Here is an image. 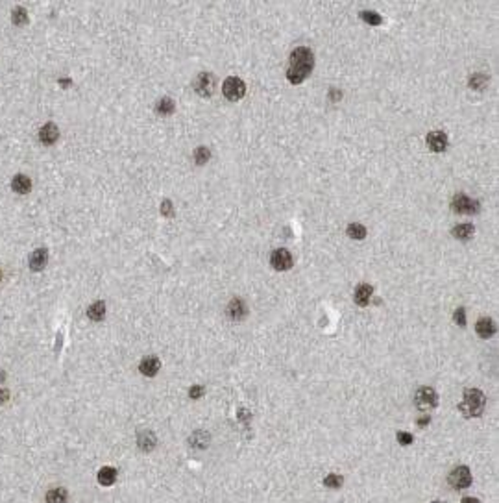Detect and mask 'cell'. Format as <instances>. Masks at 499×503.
<instances>
[{
	"mask_svg": "<svg viewBox=\"0 0 499 503\" xmlns=\"http://www.w3.org/2000/svg\"><path fill=\"white\" fill-rule=\"evenodd\" d=\"M159 368H161V361H159V357H156V355L144 357V359L141 361V365H139L141 374H143V376H148V378L156 376V374L159 372Z\"/></svg>",
	"mask_w": 499,
	"mask_h": 503,
	"instance_id": "30bf717a",
	"label": "cell"
},
{
	"mask_svg": "<svg viewBox=\"0 0 499 503\" xmlns=\"http://www.w3.org/2000/svg\"><path fill=\"white\" fill-rule=\"evenodd\" d=\"M4 378H6V374H4V372H0V381H2V379H4Z\"/></svg>",
	"mask_w": 499,
	"mask_h": 503,
	"instance_id": "74e56055",
	"label": "cell"
},
{
	"mask_svg": "<svg viewBox=\"0 0 499 503\" xmlns=\"http://www.w3.org/2000/svg\"><path fill=\"white\" fill-rule=\"evenodd\" d=\"M312 67H314V54H312V50L307 48V46H298V48L292 50L291 59H289L287 80L294 85L301 84L312 72Z\"/></svg>",
	"mask_w": 499,
	"mask_h": 503,
	"instance_id": "6da1fadb",
	"label": "cell"
},
{
	"mask_svg": "<svg viewBox=\"0 0 499 503\" xmlns=\"http://www.w3.org/2000/svg\"><path fill=\"white\" fill-rule=\"evenodd\" d=\"M451 233H453L455 239H459V241H468V239H472L473 233H475V228H473V224H459V226H455L451 229Z\"/></svg>",
	"mask_w": 499,
	"mask_h": 503,
	"instance_id": "d6986e66",
	"label": "cell"
},
{
	"mask_svg": "<svg viewBox=\"0 0 499 503\" xmlns=\"http://www.w3.org/2000/svg\"><path fill=\"white\" fill-rule=\"evenodd\" d=\"M372 294H374V289H372V285H368V283H361V285L357 287L353 300H355L357 305L364 307V305H368L370 300H372Z\"/></svg>",
	"mask_w": 499,
	"mask_h": 503,
	"instance_id": "7c38bea8",
	"label": "cell"
},
{
	"mask_svg": "<svg viewBox=\"0 0 499 503\" xmlns=\"http://www.w3.org/2000/svg\"><path fill=\"white\" fill-rule=\"evenodd\" d=\"M329 98L333 100V102H338L340 98H342V93H340V89H337V87H333L329 91Z\"/></svg>",
	"mask_w": 499,
	"mask_h": 503,
	"instance_id": "836d02e7",
	"label": "cell"
},
{
	"mask_svg": "<svg viewBox=\"0 0 499 503\" xmlns=\"http://www.w3.org/2000/svg\"><path fill=\"white\" fill-rule=\"evenodd\" d=\"M447 481H449V485L457 490L470 487V485H472V474H470V468H468V466H459V468H455V470L449 474Z\"/></svg>",
	"mask_w": 499,
	"mask_h": 503,
	"instance_id": "8992f818",
	"label": "cell"
},
{
	"mask_svg": "<svg viewBox=\"0 0 499 503\" xmlns=\"http://www.w3.org/2000/svg\"><path fill=\"white\" fill-rule=\"evenodd\" d=\"M7 398H9V392H7L6 389H2V391H0V403H6Z\"/></svg>",
	"mask_w": 499,
	"mask_h": 503,
	"instance_id": "e575fe53",
	"label": "cell"
},
{
	"mask_svg": "<svg viewBox=\"0 0 499 503\" xmlns=\"http://www.w3.org/2000/svg\"><path fill=\"white\" fill-rule=\"evenodd\" d=\"M0 280H2V272H0Z\"/></svg>",
	"mask_w": 499,
	"mask_h": 503,
	"instance_id": "f35d334b",
	"label": "cell"
},
{
	"mask_svg": "<svg viewBox=\"0 0 499 503\" xmlns=\"http://www.w3.org/2000/svg\"><path fill=\"white\" fill-rule=\"evenodd\" d=\"M69 492L63 487H54L46 492V503H67Z\"/></svg>",
	"mask_w": 499,
	"mask_h": 503,
	"instance_id": "ac0fdd59",
	"label": "cell"
},
{
	"mask_svg": "<svg viewBox=\"0 0 499 503\" xmlns=\"http://www.w3.org/2000/svg\"><path fill=\"white\" fill-rule=\"evenodd\" d=\"M427 144L433 152H444L447 148V135L444 131H429Z\"/></svg>",
	"mask_w": 499,
	"mask_h": 503,
	"instance_id": "8fae6325",
	"label": "cell"
},
{
	"mask_svg": "<svg viewBox=\"0 0 499 503\" xmlns=\"http://www.w3.org/2000/svg\"><path fill=\"white\" fill-rule=\"evenodd\" d=\"M414 402L420 411H431L438 403V396H436L434 389H431V387H421L420 391L416 392Z\"/></svg>",
	"mask_w": 499,
	"mask_h": 503,
	"instance_id": "5b68a950",
	"label": "cell"
},
{
	"mask_svg": "<svg viewBox=\"0 0 499 503\" xmlns=\"http://www.w3.org/2000/svg\"><path fill=\"white\" fill-rule=\"evenodd\" d=\"M46 261H48V252L46 248H37L30 257V268L32 270H43L46 267Z\"/></svg>",
	"mask_w": 499,
	"mask_h": 503,
	"instance_id": "2e32d148",
	"label": "cell"
},
{
	"mask_svg": "<svg viewBox=\"0 0 499 503\" xmlns=\"http://www.w3.org/2000/svg\"><path fill=\"white\" fill-rule=\"evenodd\" d=\"M174 102L170 100V98H161V100H157L156 104V111L159 115H170V113H174Z\"/></svg>",
	"mask_w": 499,
	"mask_h": 503,
	"instance_id": "d4e9b609",
	"label": "cell"
},
{
	"mask_svg": "<svg viewBox=\"0 0 499 503\" xmlns=\"http://www.w3.org/2000/svg\"><path fill=\"white\" fill-rule=\"evenodd\" d=\"M87 316L95 322L104 320V316H105V303L104 302H95L91 307L87 309Z\"/></svg>",
	"mask_w": 499,
	"mask_h": 503,
	"instance_id": "7402d4cb",
	"label": "cell"
},
{
	"mask_svg": "<svg viewBox=\"0 0 499 503\" xmlns=\"http://www.w3.org/2000/svg\"><path fill=\"white\" fill-rule=\"evenodd\" d=\"M11 187H13L15 193L26 195L28 191L32 189V182H30V178H26L24 174H17V176L13 178V182H11Z\"/></svg>",
	"mask_w": 499,
	"mask_h": 503,
	"instance_id": "ffe728a7",
	"label": "cell"
},
{
	"mask_svg": "<svg viewBox=\"0 0 499 503\" xmlns=\"http://www.w3.org/2000/svg\"><path fill=\"white\" fill-rule=\"evenodd\" d=\"M246 314H248V307H246V303H244V300L233 298V300L229 302V305H227V316H229L231 320H242Z\"/></svg>",
	"mask_w": 499,
	"mask_h": 503,
	"instance_id": "9c48e42d",
	"label": "cell"
},
{
	"mask_svg": "<svg viewBox=\"0 0 499 503\" xmlns=\"http://www.w3.org/2000/svg\"><path fill=\"white\" fill-rule=\"evenodd\" d=\"M270 265H272L276 270H289L292 267V255L289 250L285 248H278L274 250L272 255H270Z\"/></svg>",
	"mask_w": 499,
	"mask_h": 503,
	"instance_id": "ba28073f",
	"label": "cell"
},
{
	"mask_svg": "<svg viewBox=\"0 0 499 503\" xmlns=\"http://www.w3.org/2000/svg\"><path fill=\"white\" fill-rule=\"evenodd\" d=\"M11 19H13L15 24H24V22L28 20L26 9H24V7H15V9H13V17H11Z\"/></svg>",
	"mask_w": 499,
	"mask_h": 503,
	"instance_id": "f1b7e54d",
	"label": "cell"
},
{
	"mask_svg": "<svg viewBox=\"0 0 499 503\" xmlns=\"http://www.w3.org/2000/svg\"><path fill=\"white\" fill-rule=\"evenodd\" d=\"M222 93H224V97H226L227 100L237 102V100H240V98L246 95V85H244V82L240 78H237V76H229V78L224 82V85H222Z\"/></svg>",
	"mask_w": 499,
	"mask_h": 503,
	"instance_id": "277c9868",
	"label": "cell"
},
{
	"mask_svg": "<svg viewBox=\"0 0 499 503\" xmlns=\"http://www.w3.org/2000/svg\"><path fill=\"white\" fill-rule=\"evenodd\" d=\"M433 503H440V502H433Z\"/></svg>",
	"mask_w": 499,
	"mask_h": 503,
	"instance_id": "ab89813d",
	"label": "cell"
},
{
	"mask_svg": "<svg viewBox=\"0 0 499 503\" xmlns=\"http://www.w3.org/2000/svg\"><path fill=\"white\" fill-rule=\"evenodd\" d=\"M425 424H429V414L425 416V418H421L420 420V425H425Z\"/></svg>",
	"mask_w": 499,
	"mask_h": 503,
	"instance_id": "8d00e7d4",
	"label": "cell"
},
{
	"mask_svg": "<svg viewBox=\"0 0 499 503\" xmlns=\"http://www.w3.org/2000/svg\"><path fill=\"white\" fill-rule=\"evenodd\" d=\"M161 213L165 216H172V215H174V209H172V202H170V200H163V202H161Z\"/></svg>",
	"mask_w": 499,
	"mask_h": 503,
	"instance_id": "1f68e13d",
	"label": "cell"
},
{
	"mask_svg": "<svg viewBox=\"0 0 499 503\" xmlns=\"http://www.w3.org/2000/svg\"><path fill=\"white\" fill-rule=\"evenodd\" d=\"M488 82H490V78L486 76L485 72H475V74H472V76H470V80H468V85H470V89H475V91H483L486 85H488Z\"/></svg>",
	"mask_w": 499,
	"mask_h": 503,
	"instance_id": "44dd1931",
	"label": "cell"
},
{
	"mask_svg": "<svg viewBox=\"0 0 499 503\" xmlns=\"http://www.w3.org/2000/svg\"><path fill=\"white\" fill-rule=\"evenodd\" d=\"M325 487H329V489H340L344 483L342 476H338V474H329V476L324 479Z\"/></svg>",
	"mask_w": 499,
	"mask_h": 503,
	"instance_id": "83f0119b",
	"label": "cell"
},
{
	"mask_svg": "<svg viewBox=\"0 0 499 503\" xmlns=\"http://www.w3.org/2000/svg\"><path fill=\"white\" fill-rule=\"evenodd\" d=\"M453 320L457 322L460 327H464V326H466V311H464L462 307L457 309V311H455V314H453Z\"/></svg>",
	"mask_w": 499,
	"mask_h": 503,
	"instance_id": "f546056e",
	"label": "cell"
},
{
	"mask_svg": "<svg viewBox=\"0 0 499 503\" xmlns=\"http://www.w3.org/2000/svg\"><path fill=\"white\" fill-rule=\"evenodd\" d=\"M156 435L152 431H148V429H144V431H139V435H137V444H139V448L143 451H150V450H154L156 448Z\"/></svg>",
	"mask_w": 499,
	"mask_h": 503,
	"instance_id": "5bb4252c",
	"label": "cell"
},
{
	"mask_svg": "<svg viewBox=\"0 0 499 503\" xmlns=\"http://www.w3.org/2000/svg\"><path fill=\"white\" fill-rule=\"evenodd\" d=\"M209 157H211V150H209L207 146H198L195 152V159L198 165H205L209 161Z\"/></svg>",
	"mask_w": 499,
	"mask_h": 503,
	"instance_id": "4316f807",
	"label": "cell"
},
{
	"mask_svg": "<svg viewBox=\"0 0 499 503\" xmlns=\"http://www.w3.org/2000/svg\"><path fill=\"white\" fill-rule=\"evenodd\" d=\"M485 405H486V396L479 389H466L459 409L464 416H481L483 411H485Z\"/></svg>",
	"mask_w": 499,
	"mask_h": 503,
	"instance_id": "7a4b0ae2",
	"label": "cell"
},
{
	"mask_svg": "<svg viewBox=\"0 0 499 503\" xmlns=\"http://www.w3.org/2000/svg\"><path fill=\"white\" fill-rule=\"evenodd\" d=\"M475 331H477L481 339H488V337H492L496 333V324H494L492 318H479L477 326H475Z\"/></svg>",
	"mask_w": 499,
	"mask_h": 503,
	"instance_id": "9a60e30c",
	"label": "cell"
},
{
	"mask_svg": "<svg viewBox=\"0 0 499 503\" xmlns=\"http://www.w3.org/2000/svg\"><path fill=\"white\" fill-rule=\"evenodd\" d=\"M479 207H481L479 202L470 198L464 193H457L453 196V200H451V209L455 213H460V215H473V213L479 211Z\"/></svg>",
	"mask_w": 499,
	"mask_h": 503,
	"instance_id": "3957f363",
	"label": "cell"
},
{
	"mask_svg": "<svg viewBox=\"0 0 499 503\" xmlns=\"http://www.w3.org/2000/svg\"><path fill=\"white\" fill-rule=\"evenodd\" d=\"M193 85H195V91L200 97H211L214 91V76L211 72H200L195 78Z\"/></svg>",
	"mask_w": 499,
	"mask_h": 503,
	"instance_id": "52a82bcc",
	"label": "cell"
},
{
	"mask_svg": "<svg viewBox=\"0 0 499 503\" xmlns=\"http://www.w3.org/2000/svg\"><path fill=\"white\" fill-rule=\"evenodd\" d=\"M462 503H481V502L477 500V498H464V500H462Z\"/></svg>",
	"mask_w": 499,
	"mask_h": 503,
	"instance_id": "d590c367",
	"label": "cell"
},
{
	"mask_svg": "<svg viewBox=\"0 0 499 503\" xmlns=\"http://www.w3.org/2000/svg\"><path fill=\"white\" fill-rule=\"evenodd\" d=\"M203 394H205V389H203L201 385H193V387H191V391H189V396H191L193 400L201 398Z\"/></svg>",
	"mask_w": 499,
	"mask_h": 503,
	"instance_id": "4dcf8cb0",
	"label": "cell"
},
{
	"mask_svg": "<svg viewBox=\"0 0 499 503\" xmlns=\"http://www.w3.org/2000/svg\"><path fill=\"white\" fill-rule=\"evenodd\" d=\"M346 233H348V237H351V239L363 241L364 237H366V228L359 222H351L350 226H348V229H346Z\"/></svg>",
	"mask_w": 499,
	"mask_h": 503,
	"instance_id": "603a6c76",
	"label": "cell"
},
{
	"mask_svg": "<svg viewBox=\"0 0 499 503\" xmlns=\"http://www.w3.org/2000/svg\"><path fill=\"white\" fill-rule=\"evenodd\" d=\"M361 19L364 20V22H368V24H372V26H379L383 22V17L379 13H376V11H361Z\"/></svg>",
	"mask_w": 499,
	"mask_h": 503,
	"instance_id": "484cf974",
	"label": "cell"
},
{
	"mask_svg": "<svg viewBox=\"0 0 499 503\" xmlns=\"http://www.w3.org/2000/svg\"><path fill=\"white\" fill-rule=\"evenodd\" d=\"M398 440H399V444L408 446V444H412V440H414V437H412L410 433H398Z\"/></svg>",
	"mask_w": 499,
	"mask_h": 503,
	"instance_id": "d6a6232c",
	"label": "cell"
},
{
	"mask_svg": "<svg viewBox=\"0 0 499 503\" xmlns=\"http://www.w3.org/2000/svg\"><path fill=\"white\" fill-rule=\"evenodd\" d=\"M58 137H59V130H58V126L56 124H52V122H48V124H45L43 128L39 130V139H41V143H45V144H54L56 141H58Z\"/></svg>",
	"mask_w": 499,
	"mask_h": 503,
	"instance_id": "4fadbf2b",
	"label": "cell"
},
{
	"mask_svg": "<svg viewBox=\"0 0 499 503\" xmlns=\"http://www.w3.org/2000/svg\"><path fill=\"white\" fill-rule=\"evenodd\" d=\"M117 481V470L113 466H104L102 470L98 472V483L104 487H111Z\"/></svg>",
	"mask_w": 499,
	"mask_h": 503,
	"instance_id": "e0dca14e",
	"label": "cell"
},
{
	"mask_svg": "<svg viewBox=\"0 0 499 503\" xmlns=\"http://www.w3.org/2000/svg\"><path fill=\"white\" fill-rule=\"evenodd\" d=\"M189 442H191V446H196V448H205V446H209V435L205 431H201V429L195 431L189 438Z\"/></svg>",
	"mask_w": 499,
	"mask_h": 503,
	"instance_id": "cb8c5ba5",
	"label": "cell"
}]
</instances>
